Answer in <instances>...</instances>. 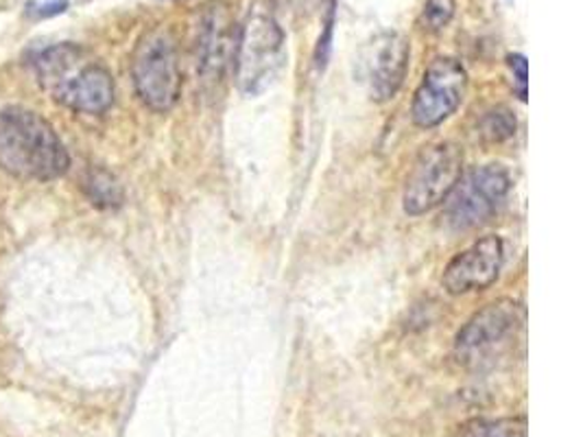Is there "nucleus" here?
Segmentation results:
<instances>
[{
    "label": "nucleus",
    "instance_id": "0eeeda50",
    "mask_svg": "<svg viewBox=\"0 0 583 437\" xmlns=\"http://www.w3.org/2000/svg\"><path fill=\"white\" fill-rule=\"evenodd\" d=\"M525 322V311L514 300H499L479 311L457 337V355L464 364L494 359L516 340Z\"/></svg>",
    "mask_w": 583,
    "mask_h": 437
},
{
    "label": "nucleus",
    "instance_id": "f03ea898",
    "mask_svg": "<svg viewBox=\"0 0 583 437\" xmlns=\"http://www.w3.org/2000/svg\"><path fill=\"white\" fill-rule=\"evenodd\" d=\"M37 81L59 105L81 114H103L114 103L110 70L77 44H57L35 59Z\"/></svg>",
    "mask_w": 583,
    "mask_h": 437
},
{
    "label": "nucleus",
    "instance_id": "9b49d317",
    "mask_svg": "<svg viewBox=\"0 0 583 437\" xmlns=\"http://www.w3.org/2000/svg\"><path fill=\"white\" fill-rule=\"evenodd\" d=\"M409 66V42L385 33L374 42L369 59V90L376 101H389L400 90Z\"/></svg>",
    "mask_w": 583,
    "mask_h": 437
},
{
    "label": "nucleus",
    "instance_id": "f3484780",
    "mask_svg": "<svg viewBox=\"0 0 583 437\" xmlns=\"http://www.w3.org/2000/svg\"><path fill=\"white\" fill-rule=\"evenodd\" d=\"M510 68L516 74V79L521 81V99H527V59L523 55H510Z\"/></svg>",
    "mask_w": 583,
    "mask_h": 437
},
{
    "label": "nucleus",
    "instance_id": "6e6552de",
    "mask_svg": "<svg viewBox=\"0 0 583 437\" xmlns=\"http://www.w3.org/2000/svg\"><path fill=\"white\" fill-rule=\"evenodd\" d=\"M468 85L464 66L453 57L435 59L413 96L411 116L418 127L431 129L444 123L459 107Z\"/></svg>",
    "mask_w": 583,
    "mask_h": 437
},
{
    "label": "nucleus",
    "instance_id": "39448f33",
    "mask_svg": "<svg viewBox=\"0 0 583 437\" xmlns=\"http://www.w3.org/2000/svg\"><path fill=\"white\" fill-rule=\"evenodd\" d=\"M464 175V151L453 142H439L420 153L407 186L404 210L413 217L426 215L444 204Z\"/></svg>",
    "mask_w": 583,
    "mask_h": 437
},
{
    "label": "nucleus",
    "instance_id": "1a4fd4ad",
    "mask_svg": "<svg viewBox=\"0 0 583 437\" xmlns=\"http://www.w3.org/2000/svg\"><path fill=\"white\" fill-rule=\"evenodd\" d=\"M505 248L501 237H483L468 250L457 254L444 269L442 285L450 296L488 289L496 283L503 267Z\"/></svg>",
    "mask_w": 583,
    "mask_h": 437
},
{
    "label": "nucleus",
    "instance_id": "20e7f679",
    "mask_svg": "<svg viewBox=\"0 0 583 437\" xmlns=\"http://www.w3.org/2000/svg\"><path fill=\"white\" fill-rule=\"evenodd\" d=\"M283 46L285 33L278 20L270 7L256 4L237 37L235 50L237 83L243 92L254 94L272 81L283 61Z\"/></svg>",
    "mask_w": 583,
    "mask_h": 437
},
{
    "label": "nucleus",
    "instance_id": "423d86ee",
    "mask_svg": "<svg viewBox=\"0 0 583 437\" xmlns=\"http://www.w3.org/2000/svg\"><path fill=\"white\" fill-rule=\"evenodd\" d=\"M512 180L501 164H485L461 177L446 199V221L455 230L483 226L510 195Z\"/></svg>",
    "mask_w": 583,
    "mask_h": 437
},
{
    "label": "nucleus",
    "instance_id": "f257e3e1",
    "mask_svg": "<svg viewBox=\"0 0 583 437\" xmlns=\"http://www.w3.org/2000/svg\"><path fill=\"white\" fill-rule=\"evenodd\" d=\"M70 166L55 127L24 107L0 110V169L18 180L50 182Z\"/></svg>",
    "mask_w": 583,
    "mask_h": 437
},
{
    "label": "nucleus",
    "instance_id": "f8f14e48",
    "mask_svg": "<svg viewBox=\"0 0 583 437\" xmlns=\"http://www.w3.org/2000/svg\"><path fill=\"white\" fill-rule=\"evenodd\" d=\"M479 134L488 142H503L516 134V118L503 105L492 107L490 112L483 114V118L479 123Z\"/></svg>",
    "mask_w": 583,
    "mask_h": 437
},
{
    "label": "nucleus",
    "instance_id": "4468645a",
    "mask_svg": "<svg viewBox=\"0 0 583 437\" xmlns=\"http://www.w3.org/2000/svg\"><path fill=\"white\" fill-rule=\"evenodd\" d=\"M455 13V0H426L422 11V24L428 31L444 28Z\"/></svg>",
    "mask_w": 583,
    "mask_h": 437
},
{
    "label": "nucleus",
    "instance_id": "7ed1b4c3",
    "mask_svg": "<svg viewBox=\"0 0 583 437\" xmlns=\"http://www.w3.org/2000/svg\"><path fill=\"white\" fill-rule=\"evenodd\" d=\"M132 77L142 103L156 112L171 110L182 92L178 46L169 28H151L134 50Z\"/></svg>",
    "mask_w": 583,
    "mask_h": 437
},
{
    "label": "nucleus",
    "instance_id": "2eb2a0df",
    "mask_svg": "<svg viewBox=\"0 0 583 437\" xmlns=\"http://www.w3.org/2000/svg\"><path fill=\"white\" fill-rule=\"evenodd\" d=\"M68 9V0H28L24 7V15L28 20H44L59 15Z\"/></svg>",
    "mask_w": 583,
    "mask_h": 437
},
{
    "label": "nucleus",
    "instance_id": "9d476101",
    "mask_svg": "<svg viewBox=\"0 0 583 437\" xmlns=\"http://www.w3.org/2000/svg\"><path fill=\"white\" fill-rule=\"evenodd\" d=\"M237 33L235 22L224 2L204 7L197 24V66L204 79L219 81L235 59Z\"/></svg>",
    "mask_w": 583,
    "mask_h": 437
},
{
    "label": "nucleus",
    "instance_id": "ddd939ff",
    "mask_svg": "<svg viewBox=\"0 0 583 437\" xmlns=\"http://www.w3.org/2000/svg\"><path fill=\"white\" fill-rule=\"evenodd\" d=\"M85 193L90 195L92 204L101 208H114V206H121L123 202V188L107 171L90 173L85 182Z\"/></svg>",
    "mask_w": 583,
    "mask_h": 437
},
{
    "label": "nucleus",
    "instance_id": "dca6fc26",
    "mask_svg": "<svg viewBox=\"0 0 583 437\" xmlns=\"http://www.w3.org/2000/svg\"><path fill=\"white\" fill-rule=\"evenodd\" d=\"M470 437H527L523 421H501L492 425H483Z\"/></svg>",
    "mask_w": 583,
    "mask_h": 437
}]
</instances>
